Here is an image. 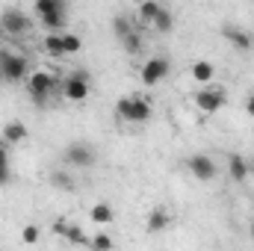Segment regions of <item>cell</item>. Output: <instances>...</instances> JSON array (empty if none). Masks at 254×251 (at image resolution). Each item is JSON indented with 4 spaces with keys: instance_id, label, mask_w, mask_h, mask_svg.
Segmentation results:
<instances>
[{
    "instance_id": "1",
    "label": "cell",
    "mask_w": 254,
    "mask_h": 251,
    "mask_svg": "<svg viewBox=\"0 0 254 251\" xmlns=\"http://www.w3.org/2000/svg\"><path fill=\"white\" fill-rule=\"evenodd\" d=\"M60 83H63V80H60L54 71H45V68L33 71V74L27 77V92H30V101H33L36 107H48V104H51V98H57Z\"/></svg>"
},
{
    "instance_id": "2",
    "label": "cell",
    "mask_w": 254,
    "mask_h": 251,
    "mask_svg": "<svg viewBox=\"0 0 254 251\" xmlns=\"http://www.w3.org/2000/svg\"><path fill=\"white\" fill-rule=\"evenodd\" d=\"M30 60L21 51H12L6 45H0V80L6 83H27L30 77Z\"/></svg>"
},
{
    "instance_id": "3",
    "label": "cell",
    "mask_w": 254,
    "mask_h": 251,
    "mask_svg": "<svg viewBox=\"0 0 254 251\" xmlns=\"http://www.w3.org/2000/svg\"><path fill=\"white\" fill-rule=\"evenodd\" d=\"M116 116L122 122H130V125H148L154 116V104L148 95H130V98H122L116 104Z\"/></svg>"
},
{
    "instance_id": "4",
    "label": "cell",
    "mask_w": 254,
    "mask_h": 251,
    "mask_svg": "<svg viewBox=\"0 0 254 251\" xmlns=\"http://www.w3.org/2000/svg\"><path fill=\"white\" fill-rule=\"evenodd\" d=\"M89 89H92V77L86 68H74L71 74H65L63 83H60V98L68 104H83L89 98Z\"/></svg>"
},
{
    "instance_id": "5",
    "label": "cell",
    "mask_w": 254,
    "mask_h": 251,
    "mask_svg": "<svg viewBox=\"0 0 254 251\" xmlns=\"http://www.w3.org/2000/svg\"><path fill=\"white\" fill-rule=\"evenodd\" d=\"M33 27H36L33 18H30L27 12L15 9V6L0 12V36H3V39H21V36H27Z\"/></svg>"
},
{
    "instance_id": "6",
    "label": "cell",
    "mask_w": 254,
    "mask_h": 251,
    "mask_svg": "<svg viewBox=\"0 0 254 251\" xmlns=\"http://www.w3.org/2000/svg\"><path fill=\"white\" fill-rule=\"evenodd\" d=\"M192 104H195L198 113L213 116V113H219V110L228 104V92H225L222 86H201V89L192 95Z\"/></svg>"
},
{
    "instance_id": "7",
    "label": "cell",
    "mask_w": 254,
    "mask_h": 251,
    "mask_svg": "<svg viewBox=\"0 0 254 251\" xmlns=\"http://www.w3.org/2000/svg\"><path fill=\"white\" fill-rule=\"evenodd\" d=\"M95 148L89 142H68V148L63 151L65 166H74V169H92L95 166Z\"/></svg>"
},
{
    "instance_id": "8",
    "label": "cell",
    "mask_w": 254,
    "mask_h": 251,
    "mask_svg": "<svg viewBox=\"0 0 254 251\" xmlns=\"http://www.w3.org/2000/svg\"><path fill=\"white\" fill-rule=\"evenodd\" d=\"M169 71H172L169 57H148V60L142 63L139 77H142V83H145V86H157V83H163V80L169 77Z\"/></svg>"
},
{
    "instance_id": "9",
    "label": "cell",
    "mask_w": 254,
    "mask_h": 251,
    "mask_svg": "<svg viewBox=\"0 0 254 251\" xmlns=\"http://www.w3.org/2000/svg\"><path fill=\"white\" fill-rule=\"evenodd\" d=\"M187 169H190L192 178H195V181H201V184H210V181L219 175L216 160H213V157H207V154H192L190 160H187Z\"/></svg>"
},
{
    "instance_id": "10",
    "label": "cell",
    "mask_w": 254,
    "mask_h": 251,
    "mask_svg": "<svg viewBox=\"0 0 254 251\" xmlns=\"http://www.w3.org/2000/svg\"><path fill=\"white\" fill-rule=\"evenodd\" d=\"M222 39H225L234 51H240V54H249L254 48V36L249 30L237 27V24H225V27H222Z\"/></svg>"
},
{
    "instance_id": "11",
    "label": "cell",
    "mask_w": 254,
    "mask_h": 251,
    "mask_svg": "<svg viewBox=\"0 0 254 251\" xmlns=\"http://www.w3.org/2000/svg\"><path fill=\"white\" fill-rule=\"evenodd\" d=\"M169 225H172V213L166 207H154L148 213V219H145V231L148 234H163V231H169Z\"/></svg>"
},
{
    "instance_id": "12",
    "label": "cell",
    "mask_w": 254,
    "mask_h": 251,
    "mask_svg": "<svg viewBox=\"0 0 254 251\" xmlns=\"http://www.w3.org/2000/svg\"><path fill=\"white\" fill-rule=\"evenodd\" d=\"M228 175H231L234 184H246V178H249V163H246L243 154H228Z\"/></svg>"
},
{
    "instance_id": "13",
    "label": "cell",
    "mask_w": 254,
    "mask_h": 251,
    "mask_svg": "<svg viewBox=\"0 0 254 251\" xmlns=\"http://www.w3.org/2000/svg\"><path fill=\"white\" fill-rule=\"evenodd\" d=\"M190 74H192V80H195V83L210 86V83H213V77H216V65L207 63V60H198V63H192Z\"/></svg>"
},
{
    "instance_id": "14",
    "label": "cell",
    "mask_w": 254,
    "mask_h": 251,
    "mask_svg": "<svg viewBox=\"0 0 254 251\" xmlns=\"http://www.w3.org/2000/svg\"><path fill=\"white\" fill-rule=\"evenodd\" d=\"M160 12H163V3H157V0H145V3L136 9V21L145 24V27H154V21H157Z\"/></svg>"
},
{
    "instance_id": "15",
    "label": "cell",
    "mask_w": 254,
    "mask_h": 251,
    "mask_svg": "<svg viewBox=\"0 0 254 251\" xmlns=\"http://www.w3.org/2000/svg\"><path fill=\"white\" fill-rule=\"evenodd\" d=\"M89 219H92V222H95V225H98V228L104 231V228H107V225H110V222L116 219V213H113V207H110V204L98 201V204H95V207L89 210Z\"/></svg>"
},
{
    "instance_id": "16",
    "label": "cell",
    "mask_w": 254,
    "mask_h": 251,
    "mask_svg": "<svg viewBox=\"0 0 254 251\" xmlns=\"http://www.w3.org/2000/svg\"><path fill=\"white\" fill-rule=\"evenodd\" d=\"M42 51H45L48 57H54V60H60V57H65V48H63V33H45V39H42Z\"/></svg>"
},
{
    "instance_id": "17",
    "label": "cell",
    "mask_w": 254,
    "mask_h": 251,
    "mask_svg": "<svg viewBox=\"0 0 254 251\" xmlns=\"http://www.w3.org/2000/svg\"><path fill=\"white\" fill-rule=\"evenodd\" d=\"M3 142H9V145L27 142V127L21 125V122H9V125L3 127Z\"/></svg>"
},
{
    "instance_id": "18",
    "label": "cell",
    "mask_w": 254,
    "mask_h": 251,
    "mask_svg": "<svg viewBox=\"0 0 254 251\" xmlns=\"http://www.w3.org/2000/svg\"><path fill=\"white\" fill-rule=\"evenodd\" d=\"M65 12H68V9L54 12V15H45V18H39V24H42L48 33H63L65 27H68V24H65Z\"/></svg>"
},
{
    "instance_id": "19",
    "label": "cell",
    "mask_w": 254,
    "mask_h": 251,
    "mask_svg": "<svg viewBox=\"0 0 254 251\" xmlns=\"http://www.w3.org/2000/svg\"><path fill=\"white\" fill-rule=\"evenodd\" d=\"M154 30H157V33H163V36L175 30V12H172L169 6H163V12L157 15V21H154Z\"/></svg>"
},
{
    "instance_id": "20",
    "label": "cell",
    "mask_w": 254,
    "mask_h": 251,
    "mask_svg": "<svg viewBox=\"0 0 254 251\" xmlns=\"http://www.w3.org/2000/svg\"><path fill=\"white\" fill-rule=\"evenodd\" d=\"M63 9H68L63 0H36V6H33V12H36L39 18L54 15V12H63Z\"/></svg>"
},
{
    "instance_id": "21",
    "label": "cell",
    "mask_w": 254,
    "mask_h": 251,
    "mask_svg": "<svg viewBox=\"0 0 254 251\" xmlns=\"http://www.w3.org/2000/svg\"><path fill=\"white\" fill-rule=\"evenodd\" d=\"M133 30H139V27H136V24H133L127 15H116V18H113V33H116L122 42H125V39L130 36V33H133Z\"/></svg>"
},
{
    "instance_id": "22",
    "label": "cell",
    "mask_w": 254,
    "mask_h": 251,
    "mask_svg": "<svg viewBox=\"0 0 254 251\" xmlns=\"http://www.w3.org/2000/svg\"><path fill=\"white\" fill-rule=\"evenodd\" d=\"M89 249L92 251H113V237L107 231H98L89 237Z\"/></svg>"
},
{
    "instance_id": "23",
    "label": "cell",
    "mask_w": 254,
    "mask_h": 251,
    "mask_svg": "<svg viewBox=\"0 0 254 251\" xmlns=\"http://www.w3.org/2000/svg\"><path fill=\"white\" fill-rule=\"evenodd\" d=\"M63 48H65V57H74L83 51V39L77 33H63Z\"/></svg>"
},
{
    "instance_id": "24",
    "label": "cell",
    "mask_w": 254,
    "mask_h": 251,
    "mask_svg": "<svg viewBox=\"0 0 254 251\" xmlns=\"http://www.w3.org/2000/svg\"><path fill=\"white\" fill-rule=\"evenodd\" d=\"M65 243H68V246H89V234H86L80 225H71L68 234H65Z\"/></svg>"
},
{
    "instance_id": "25",
    "label": "cell",
    "mask_w": 254,
    "mask_h": 251,
    "mask_svg": "<svg viewBox=\"0 0 254 251\" xmlns=\"http://www.w3.org/2000/svg\"><path fill=\"white\" fill-rule=\"evenodd\" d=\"M51 184H54V187H60L63 192H74V181H71V175L63 172V169H57V172L51 175Z\"/></svg>"
},
{
    "instance_id": "26",
    "label": "cell",
    "mask_w": 254,
    "mask_h": 251,
    "mask_svg": "<svg viewBox=\"0 0 254 251\" xmlns=\"http://www.w3.org/2000/svg\"><path fill=\"white\" fill-rule=\"evenodd\" d=\"M39 237H42L39 225H24V228H21V243H24V246H36Z\"/></svg>"
},
{
    "instance_id": "27",
    "label": "cell",
    "mask_w": 254,
    "mask_h": 251,
    "mask_svg": "<svg viewBox=\"0 0 254 251\" xmlns=\"http://www.w3.org/2000/svg\"><path fill=\"white\" fill-rule=\"evenodd\" d=\"M122 45H125L127 54H139V51H142V33H139V30H133L125 42H122Z\"/></svg>"
},
{
    "instance_id": "28",
    "label": "cell",
    "mask_w": 254,
    "mask_h": 251,
    "mask_svg": "<svg viewBox=\"0 0 254 251\" xmlns=\"http://www.w3.org/2000/svg\"><path fill=\"white\" fill-rule=\"evenodd\" d=\"M0 184H9V151L0 142Z\"/></svg>"
},
{
    "instance_id": "29",
    "label": "cell",
    "mask_w": 254,
    "mask_h": 251,
    "mask_svg": "<svg viewBox=\"0 0 254 251\" xmlns=\"http://www.w3.org/2000/svg\"><path fill=\"white\" fill-rule=\"evenodd\" d=\"M68 228H71V222H68V219H57V222H54V234H57V237H63V240H65V234H68Z\"/></svg>"
},
{
    "instance_id": "30",
    "label": "cell",
    "mask_w": 254,
    "mask_h": 251,
    "mask_svg": "<svg viewBox=\"0 0 254 251\" xmlns=\"http://www.w3.org/2000/svg\"><path fill=\"white\" fill-rule=\"evenodd\" d=\"M246 113H249V116L254 119V95L249 98V101H246Z\"/></svg>"
},
{
    "instance_id": "31",
    "label": "cell",
    "mask_w": 254,
    "mask_h": 251,
    "mask_svg": "<svg viewBox=\"0 0 254 251\" xmlns=\"http://www.w3.org/2000/svg\"><path fill=\"white\" fill-rule=\"evenodd\" d=\"M252 240H254V222H252Z\"/></svg>"
}]
</instances>
